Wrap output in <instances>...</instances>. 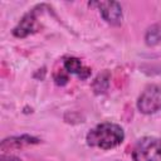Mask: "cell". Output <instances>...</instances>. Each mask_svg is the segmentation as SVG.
<instances>
[{
    "mask_svg": "<svg viewBox=\"0 0 161 161\" xmlns=\"http://www.w3.org/2000/svg\"><path fill=\"white\" fill-rule=\"evenodd\" d=\"M125 140V131L119 125L104 122L99 123L86 136V141L89 146L97 147L101 150H109L114 148L121 145Z\"/></svg>",
    "mask_w": 161,
    "mask_h": 161,
    "instance_id": "1",
    "label": "cell"
},
{
    "mask_svg": "<svg viewBox=\"0 0 161 161\" xmlns=\"http://www.w3.org/2000/svg\"><path fill=\"white\" fill-rule=\"evenodd\" d=\"M133 161H161V138L146 136L140 138L132 150Z\"/></svg>",
    "mask_w": 161,
    "mask_h": 161,
    "instance_id": "2",
    "label": "cell"
},
{
    "mask_svg": "<svg viewBox=\"0 0 161 161\" xmlns=\"http://www.w3.org/2000/svg\"><path fill=\"white\" fill-rule=\"evenodd\" d=\"M137 108L141 113L152 114L161 111V86H147L137 99Z\"/></svg>",
    "mask_w": 161,
    "mask_h": 161,
    "instance_id": "3",
    "label": "cell"
},
{
    "mask_svg": "<svg viewBox=\"0 0 161 161\" xmlns=\"http://www.w3.org/2000/svg\"><path fill=\"white\" fill-rule=\"evenodd\" d=\"M43 5H38L33 8L30 11H28L18 23V25L13 29V34L16 38H25L33 33H35L39 29L38 24V14L39 10H42Z\"/></svg>",
    "mask_w": 161,
    "mask_h": 161,
    "instance_id": "4",
    "label": "cell"
},
{
    "mask_svg": "<svg viewBox=\"0 0 161 161\" xmlns=\"http://www.w3.org/2000/svg\"><path fill=\"white\" fill-rule=\"evenodd\" d=\"M92 5L98 6L102 18L109 25L117 26L122 23L123 13H122V6L119 3H117V1H98V3H92Z\"/></svg>",
    "mask_w": 161,
    "mask_h": 161,
    "instance_id": "5",
    "label": "cell"
},
{
    "mask_svg": "<svg viewBox=\"0 0 161 161\" xmlns=\"http://www.w3.org/2000/svg\"><path fill=\"white\" fill-rule=\"evenodd\" d=\"M40 140L30 136V135H21V136H13L9 138H5L1 141L0 148L3 151V153L5 151H10V150H18V148H23L25 146H30V145H36L39 143Z\"/></svg>",
    "mask_w": 161,
    "mask_h": 161,
    "instance_id": "6",
    "label": "cell"
},
{
    "mask_svg": "<svg viewBox=\"0 0 161 161\" xmlns=\"http://www.w3.org/2000/svg\"><path fill=\"white\" fill-rule=\"evenodd\" d=\"M64 69L67 73L75 74L80 79H87L91 75V69L80 62V59L75 57H68L64 59Z\"/></svg>",
    "mask_w": 161,
    "mask_h": 161,
    "instance_id": "7",
    "label": "cell"
},
{
    "mask_svg": "<svg viewBox=\"0 0 161 161\" xmlns=\"http://www.w3.org/2000/svg\"><path fill=\"white\" fill-rule=\"evenodd\" d=\"M145 42L147 45H156L161 43V23L153 24L146 30Z\"/></svg>",
    "mask_w": 161,
    "mask_h": 161,
    "instance_id": "8",
    "label": "cell"
},
{
    "mask_svg": "<svg viewBox=\"0 0 161 161\" xmlns=\"http://www.w3.org/2000/svg\"><path fill=\"white\" fill-rule=\"evenodd\" d=\"M108 84H109V73L108 72H103L101 74H98V77L94 79L92 87H93V91L99 94V93H104L108 88Z\"/></svg>",
    "mask_w": 161,
    "mask_h": 161,
    "instance_id": "9",
    "label": "cell"
},
{
    "mask_svg": "<svg viewBox=\"0 0 161 161\" xmlns=\"http://www.w3.org/2000/svg\"><path fill=\"white\" fill-rule=\"evenodd\" d=\"M69 80V77H68V73L64 72V70H58L57 73H54V82L55 84L58 86H65Z\"/></svg>",
    "mask_w": 161,
    "mask_h": 161,
    "instance_id": "10",
    "label": "cell"
},
{
    "mask_svg": "<svg viewBox=\"0 0 161 161\" xmlns=\"http://www.w3.org/2000/svg\"><path fill=\"white\" fill-rule=\"evenodd\" d=\"M0 161H23V160L16 157V156H14V155H5V153H3L1 157H0Z\"/></svg>",
    "mask_w": 161,
    "mask_h": 161,
    "instance_id": "11",
    "label": "cell"
}]
</instances>
